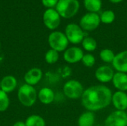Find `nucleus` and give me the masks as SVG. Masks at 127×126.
<instances>
[{
  "instance_id": "obj_1",
  "label": "nucleus",
  "mask_w": 127,
  "mask_h": 126,
  "mask_svg": "<svg viewBox=\"0 0 127 126\" xmlns=\"http://www.w3.org/2000/svg\"><path fill=\"white\" fill-rule=\"evenodd\" d=\"M112 93L110 88L103 85H92L84 90L81 97L82 105L89 111H98L112 103Z\"/></svg>"
},
{
  "instance_id": "obj_2",
  "label": "nucleus",
  "mask_w": 127,
  "mask_h": 126,
  "mask_svg": "<svg viewBox=\"0 0 127 126\" xmlns=\"http://www.w3.org/2000/svg\"><path fill=\"white\" fill-rule=\"evenodd\" d=\"M80 9L78 0H59L56 10L60 16L65 19H70L74 16Z\"/></svg>"
},
{
  "instance_id": "obj_3",
  "label": "nucleus",
  "mask_w": 127,
  "mask_h": 126,
  "mask_svg": "<svg viewBox=\"0 0 127 126\" xmlns=\"http://www.w3.org/2000/svg\"><path fill=\"white\" fill-rule=\"evenodd\" d=\"M17 95L20 103L25 107L33 106L38 98V94L36 89L33 86L28 84H24L20 86Z\"/></svg>"
},
{
  "instance_id": "obj_4",
  "label": "nucleus",
  "mask_w": 127,
  "mask_h": 126,
  "mask_svg": "<svg viewBox=\"0 0 127 126\" xmlns=\"http://www.w3.org/2000/svg\"><path fill=\"white\" fill-rule=\"evenodd\" d=\"M48 44L51 49L57 52L65 51L68 46V40L65 33L60 31H54L48 36Z\"/></svg>"
},
{
  "instance_id": "obj_5",
  "label": "nucleus",
  "mask_w": 127,
  "mask_h": 126,
  "mask_svg": "<svg viewBox=\"0 0 127 126\" xmlns=\"http://www.w3.org/2000/svg\"><path fill=\"white\" fill-rule=\"evenodd\" d=\"M84 90L85 89L82 83L74 79H71L66 82L63 86L64 94L68 98L71 100H77L81 98Z\"/></svg>"
},
{
  "instance_id": "obj_6",
  "label": "nucleus",
  "mask_w": 127,
  "mask_h": 126,
  "mask_svg": "<svg viewBox=\"0 0 127 126\" xmlns=\"http://www.w3.org/2000/svg\"><path fill=\"white\" fill-rule=\"evenodd\" d=\"M65 34L68 42L74 45L82 43L83 39L85 38L84 30L80 25L74 23L68 24L66 26Z\"/></svg>"
},
{
  "instance_id": "obj_7",
  "label": "nucleus",
  "mask_w": 127,
  "mask_h": 126,
  "mask_svg": "<svg viewBox=\"0 0 127 126\" xmlns=\"http://www.w3.org/2000/svg\"><path fill=\"white\" fill-rule=\"evenodd\" d=\"M100 22V18L97 13H87L80 19V26L85 31H92L99 27Z\"/></svg>"
},
{
  "instance_id": "obj_8",
  "label": "nucleus",
  "mask_w": 127,
  "mask_h": 126,
  "mask_svg": "<svg viewBox=\"0 0 127 126\" xmlns=\"http://www.w3.org/2000/svg\"><path fill=\"white\" fill-rule=\"evenodd\" d=\"M104 126H127V114L126 111H115L105 120Z\"/></svg>"
},
{
  "instance_id": "obj_9",
  "label": "nucleus",
  "mask_w": 127,
  "mask_h": 126,
  "mask_svg": "<svg viewBox=\"0 0 127 126\" xmlns=\"http://www.w3.org/2000/svg\"><path fill=\"white\" fill-rule=\"evenodd\" d=\"M60 16L56 10L48 9L43 14V22L45 25L50 30H55L60 24Z\"/></svg>"
},
{
  "instance_id": "obj_10",
  "label": "nucleus",
  "mask_w": 127,
  "mask_h": 126,
  "mask_svg": "<svg viewBox=\"0 0 127 126\" xmlns=\"http://www.w3.org/2000/svg\"><path fill=\"white\" fill-rule=\"evenodd\" d=\"M83 55V50L80 48L71 47L65 50L63 58L66 62L70 64H75L82 60Z\"/></svg>"
},
{
  "instance_id": "obj_11",
  "label": "nucleus",
  "mask_w": 127,
  "mask_h": 126,
  "mask_svg": "<svg viewBox=\"0 0 127 126\" xmlns=\"http://www.w3.org/2000/svg\"><path fill=\"white\" fill-rule=\"evenodd\" d=\"M115 72L112 68L108 65H101L95 71V78L101 83H108L113 79Z\"/></svg>"
},
{
  "instance_id": "obj_12",
  "label": "nucleus",
  "mask_w": 127,
  "mask_h": 126,
  "mask_svg": "<svg viewBox=\"0 0 127 126\" xmlns=\"http://www.w3.org/2000/svg\"><path fill=\"white\" fill-rule=\"evenodd\" d=\"M112 103L118 111H125L127 109V94L124 91H117L112 94Z\"/></svg>"
},
{
  "instance_id": "obj_13",
  "label": "nucleus",
  "mask_w": 127,
  "mask_h": 126,
  "mask_svg": "<svg viewBox=\"0 0 127 126\" xmlns=\"http://www.w3.org/2000/svg\"><path fill=\"white\" fill-rule=\"evenodd\" d=\"M112 65L117 72L127 74V50H123L115 54Z\"/></svg>"
},
{
  "instance_id": "obj_14",
  "label": "nucleus",
  "mask_w": 127,
  "mask_h": 126,
  "mask_svg": "<svg viewBox=\"0 0 127 126\" xmlns=\"http://www.w3.org/2000/svg\"><path fill=\"white\" fill-rule=\"evenodd\" d=\"M42 71L39 68H33L28 71L25 76L24 79L26 84L33 86L38 84L42 78Z\"/></svg>"
},
{
  "instance_id": "obj_15",
  "label": "nucleus",
  "mask_w": 127,
  "mask_h": 126,
  "mask_svg": "<svg viewBox=\"0 0 127 126\" xmlns=\"http://www.w3.org/2000/svg\"><path fill=\"white\" fill-rule=\"evenodd\" d=\"M114 87L121 91H127V74L122 72H115L112 80Z\"/></svg>"
},
{
  "instance_id": "obj_16",
  "label": "nucleus",
  "mask_w": 127,
  "mask_h": 126,
  "mask_svg": "<svg viewBox=\"0 0 127 126\" xmlns=\"http://www.w3.org/2000/svg\"><path fill=\"white\" fill-rule=\"evenodd\" d=\"M17 86V80L16 79L11 75L6 76L3 77L1 80V87L0 89L5 93L8 94L13 91Z\"/></svg>"
},
{
  "instance_id": "obj_17",
  "label": "nucleus",
  "mask_w": 127,
  "mask_h": 126,
  "mask_svg": "<svg viewBox=\"0 0 127 126\" xmlns=\"http://www.w3.org/2000/svg\"><path fill=\"white\" fill-rule=\"evenodd\" d=\"M38 99L44 105H49L54 100V93L52 89L45 87L40 89L38 93Z\"/></svg>"
},
{
  "instance_id": "obj_18",
  "label": "nucleus",
  "mask_w": 127,
  "mask_h": 126,
  "mask_svg": "<svg viewBox=\"0 0 127 126\" xmlns=\"http://www.w3.org/2000/svg\"><path fill=\"white\" fill-rule=\"evenodd\" d=\"M95 122V115L94 112L86 111L81 114L77 120L78 126H93Z\"/></svg>"
},
{
  "instance_id": "obj_19",
  "label": "nucleus",
  "mask_w": 127,
  "mask_h": 126,
  "mask_svg": "<svg viewBox=\"0 0 127 126\" xmlns=\"http://www.w3.org/2000/svg\"><path fill=\"white\" fill-rule=\"evenodd\" d=\"M83 5L89 13H95L101 10L102 1L101 0H83Z\"/></svg>"
},
{
  "instance_id": "obj_20",
  "label": "nucleus",
  "mask_w": 127,
  "mask_h": 126,
  "mask_svg": "<svg viewBox=\"0 0 127 126\" xmlns=\"http://www.w3.org/2000/svg\"><path fill=\"white\" fill-rule=\"evenodd\" d=\"M82 46L85 50L88 52H93L97 48V42L94 38L86 36L82 42Z\"/></svg>"
},
{
  "instance_id": "obj_21",
  "label": "nucleus",
  "mask_w": 127,
  "mask_h": 126,
  "mask_svg": "<svg viewBox=\"0 0 127 126\" xmlns=\"http://www.w3.org/2000/svg\"><path fill=\"white\" fill-rule=\"evenodd\" d=\"M26 126H45V120L39 115H31L25 120Z\"/></svg>"
},
{
  "instance_id": "obj_22",
  "label": "nucleus",
  "mask_w": 127,
  "mask_h": 126,
  "mask_svg": "<svg viewBox=\"0 0 127 126\" xmlns=\"http://www.w3.org/2000/svg\"><path fill=\"white\" fill-rule=\"evenodd\" d=\"M115 53L109 48H105L101 50L100 52V59L106 63H112L115 59Z\"/></svg>"
},
{
  "instance_id": "obj_23",
  "label": "nucleus",
  "mask_w": 127,
  "mask_h": 126,
  "mask_svg": "<svg viewBox=\"0 0 127 126\" xmlns=\"http://www.w3.org/2000/svg\"><path fill=\"white\" fill-rule=\"evenodd\" d=\"M100 18L101 22L104 24H111L115 19V13L112 10H106L100 15Z\"/></svg>"
},
{
  "instance_id": "obj_24",
  "label": "nucleus",
  "mask_w": 127,
  "mask_h": 126,
  "mask_svg": "<svg viewBox=\"0 0 127 126\" xmlns=\"http://www.w3.org/2000/svg\"><path fill=\"white\" fill-rule=\"evenodd\" d=\"M59 59V52L55 50H48L45 55V60L48 64L52 65L56 63Z\"/></svg>"
},
{
  "instance_id": "obj_25",
  "label": "nucleus",
  "mask_w": 127,
  "mask_h": 126,
  "mask_svg": "<svg viewBox=\"0 0 127 126\" xmlns=\"http://www.w3.org/2000/svg\"><path fill=\"white\" fill-rule=\"evenodd\" d=\"M10 105V100L8 95L0 89V112L5 111Z\"/></svg>"
},
{
  "instance_id": "obj_26",
  "label": "nucleus",
  "mask_w": 127,
  "mask_h": 126,
  "mask_svg": "<svg viewBox=\"0 0 127 126\" xmlns=\"http://www.w3.org/2000/svg\"><path fill=\"white\" fill-rule=\"evenodd\" d=\"M81 62L84 66L87 68H92L95 64V57L92 53H86L83 55Z\"/></svg>"
},
{
  "instance_id": "obj_27",
  "label": "nucleus",
  "mask_w": 127,
  "mask_h": 126,
  "mask_svg": "<svg viewBox=\"0 0 127 126\" xmlns=\"http://www.w3.org/2000/svg\"><path fill=\"white\" fill-rule=\"evenodd\" d=\"M58 1L59 0H42L43 5L46 7H48V9L56 7Z\"/></svg>"
},
{
  "instance_id": "obj_28",
  "label": "nucleus",
  "mask_w": 127,
  "mask_h": 126,
  "mask_svg": "<svg viewBox=\"0 0 127 126\" xmlns=\"http://www.w3.org/2000/svg\"><path fill=\"white\" fill-rule=\"evenodd\" d=\"M13 126H26L25 125V122H22V121H17L16 122Z\"/></svg>"
},
{
  "instance_id": "obj_29",
  "label": "nucleus",
  "mask_w": 127,
  "mask_h": 126,
  "mask_svg": "<svg viewBox=\"0 0 127 126\" xmlns=\"http://www.w3.org/2000/svg\"><path fill=\"white\" fill-rule=\"evenodd\" d=\"M112 3H114V4H118V3H120L123 0H109Z\"/></svg>"
},
{
  "instance_id": "obj_30",
  "label": "nucleus",
  "mask_w": 127,
  "mask_h": 126,
  "mask_svg": "<svg viewBox=\"0 0 127 126\" xmlns=\"http://www.w3.org/2000/svg\"><path fill=\"white\" fill-rule=\"evenodd\" d=\"M0 87H1V80H0Z\"/></svg>"
},
{
  "instance_id": "obj_31",
  "label": "nucleus",
  "mask_w": 127,
  "mask_h": 126,
  "mask_svg": "<svg viewBox=\"0 0 127 126\" xmlns=\"http://www.w3.org/2000/svg\"><path fill=\"white\" fill-rule=\"evenodd\" d=\"M126 113H127V111H126Z\"/></svg>"
},
{
  "instance_id": "obj_32",
  "label": "nucleus",
  "mask_w": 127,
  "mask_h": 126,
  "mask_svg": "<svg viewBox=\"0 0 127 126\" xmlns=\"http://www.w3.org/2000/svg\"><path fill=\"white\" fill-rule=\"evenodd\" d=\"M0 48H1V43H0Z\"/></svg>"
}]
</instances>
